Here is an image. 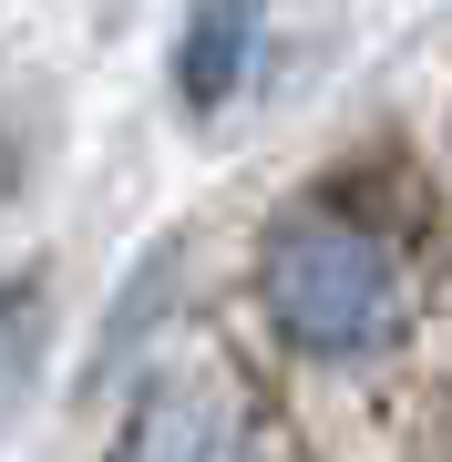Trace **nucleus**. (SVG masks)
I'll return each instance as SVG.
<instances>
[{
    "mask_svg": "<svg viewBox=\"0 0 452 462\" xmlns=\"http://www.w3.org/2000/svg\"><path fill=\"white\" fill-rule=\"evenodd\" d=\"M257 298L309 360H370L411 319V267L350 196H299L257 247Z\"/></svg>",
    "mask_w": 452,
    "mask_h": 462,
    "instance_id": "nucleus-1",
    "label": "nucleus"
},
{
    "mask_svg": "<svg viewBox=\"0 0 452 462\" xmlns=\"http://www.w3.org/2000/svg\"><path fill=\"white\" fill-rule=\"evenodd\" d=\"M114 462H236V401H226L206 370L154 380Z\"/></svg>",
    "mask_w": 452,
    "mask_h": 462,
    "instance_id": "nucleus-2",
    "label": "nucleus"
},
{
    "mask_svg": "<svg viewBox=\"0 0 452 462\" xmlns=\"http://www.w3.org/2000/svg\"><path fill=\"white\" fill-rule=\"evenodd\" d=\"M247 51H257V0H206L196 21H185V42H175V83L185 103H226L236 93V72H247Z\"/></svg>",
    "mask_w": 452,
    "mask_h": 462,
    "instance_id": "nucleus-3",
    "label": "nucleus"
}]
</instances>
